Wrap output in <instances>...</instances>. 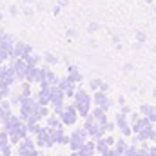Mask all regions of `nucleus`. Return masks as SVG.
<instances>
[{"label": "nucleus", "mask_w": 156, "mask_h": 156, "mask_svg": "<svg viewBox=\"0 0 156 156\" xmlns=\"http://www.w3.org/2000/svg\"><path fill=\"white\" fill-rule=\"evenodd\" d=\"M11 147H13V144H5V145H2V147H0V154L2 156H11Z\"/></svg>", "instance_id": "obj_24"}, {"label": "nucleus", "mask_w": 156, "mask_h": 156, "mask_svg": "<svg viewBox=\"0 0 156 156\" xmlns=\"http://www.w3.org/2000/svg\"><path fill=\"white\" fill-rule=\"evenodd\" d=\"M153 51H154V53H156V45H154V47H153Z\"/></svg>", "instance_id": "obj_43"}, {"label": "nucleus", "mask_w": 156, "mask_h": 156, "mask_svg": "<svg viewBox=\"0 0 156 156\" xmlns=\"http://www.w3.org/2000/svg\"><path fill=\"white\" fill-rule=\"evenodd\" d=\"M154 15H156V5H154Z\"/></svg>", "instance_id": "obj_44"}, {"label": "nucleus", "mask_w": 156, "mask_h": 156, "mask_svg": "<svg viewBox=\"0 0 156 156\" xmlns=\"http://www.w3.org/2000/svg\"><path fill=\"white\" fill-rule=\"evenodd\" d=\"M20 94H22V98H27V96H31V82H22L20 83Z\"/></svg>", "instance_id": "obj_16"}, {"label": "nucleus", "mask_w": 156, "mask_h": 156, "mask_svg": "<svg viewBox=\"0 0 156 156\" xmlns=\"http://www.w3.org/2000/svg\"><path fill=\"white\" fill-rule=\"evenodd\" d=\"M122 69H123V73H131V71L134 69V66H133V64H125Z\"/></svg>", "instance_id": "obj_31"}, {"label": "nucleus", "mask_w": 156, "mask_h": 156, "mask_svg": "<svg viewBox=\"0 0 156 156\" xmlns=\"http://www.w3.org/2000/svg\"><path fill=\"white\" fill-rule=\"evenodd\" d=\"M11 66H13V69L16 71V76H18L20 82L26 80V73H27L29 66H27V62H26L24 58H15V60H11Z\"/></svg>", "instance_id": "obj_7"}, {"label": "nucleus", "mask_w": 156, "mask_h": 156, "mask_svg": "<svg viewBox=\"0 0 156 156\" xmlns=\"http://www.w3.org/2000/svg\"><path fill=\"white\" fill-rule=\"evenodd\" d=\"M138 154H140V147H138L136 144H133V145L127 147V151H125L123 156H138Z\"/></svg>", "instance_id": "obj_20"}, {"label": "nucleus", "mask_w": 156, "mask_h": 156, "mask_svg": "<svg viewBox=\"0 0 156 156\" xmlns=\"http://www.w3.org/2000/svg\"><path fill=\"white\" fill-rule=\"evenodd\" d=\"M98 91H104V93H105V91H109V83L102 82V85H100V89H98Z\"/></svg>", "instance_id": "obj_35"}, {"label": "nucleus", "mask_w": 156, "mask_h": 156, "mask_svg": "<svg viewBox=\"0 0 156 156\" xmlns=\"http://www.w3.org/2000/svg\"><path fill=\"white\" fill-rule=\"evenodd\" d=\"M67 4H69V0H58V5H60V7H66Z\"/></svg>", "instance_id": "obj_36"}, {"label": "nucleus", "mask_w": 156, "mask_h": 156, "mask_svg": "<svg viewBox=\"0 0 156 156\" xmlns=\"http://www.w3.org/2000/svg\"><path fill=\"white\" fill-rule=\"evenodd\" d=\"M102 82H104L102 78H93V80L89 82V87H91V91H93V93H94V91H98V89H100V85H102Z\"/></svg>", "instance_id": "obj_22"}, {"label": "nucleus", "mask_w": 156, "mask_h": 156, "mask_svg": "<svg viewBox=\"0 0 156 156\" xmlns=\"http://www.w3.org/2000/svg\"><path fill=\"white\" fill-rule=\"evenodd\" d=\"M45 122H47V127H53V129H58V127H62L64 123H62V120H60V115H49V116L45 118Z\"/></svg>", "instance_id": "obj_11"}, {"label": "nucleus", "mask_w": 156, "mask_h": 156, "mask_svg": "<svg viewBox=\"0 0 156 156\" xmlns=\"http://www.w3.org/2000/svg\"><path fill=\"white\" fill-rule=\"evenodd\" d=\"M91 104H93V98L87 94V91H83V89H78L76 94H75V107H76L78 115H80L82 118H85L87 115H89Z\"/></svg>", "instance_id": "obj_1"}, {"label": "nucleus", "mask_w": 156, "mask_h": 156, "mask_svg": "<svg viewBox=\"0 0 156 156\" xmlns=\"http://www.w3.org/2000/svg\"><path fill=\"white\" fill-rule=\"evenodd\" d=\"M134 37H136V40H138L140 44H144V42L147 40V37H145V33H144V31H136V35H134Z\"/></svg>", "instance_id": "obj_27"}, {"label": "nucleus", "mask_w": 156, "mask_h": 156, "mask_svg": "<svg viewBox=\"0 0 156 156\" xmlns=\"http://www.w3.org/2000/svg\"><path fill=\"white\" fill-rule=\"evenodd\" d=\"M100 29V24L98 22H89L87 24V33H96Z\"/></svg>", "instance_id": "obj_25"}, {"label": "nucleus", "mask_w": 156, "mask_h": 156, "mask_svg": "<svg viewBox=\"0 0 156 156\" xmlns=\"http://www.w3.org/2000/svg\"><path fill=\"white\" fill-rule=\"evenodd\" d=\"M127 147H129V144H127L123 138L116 140V145H115V156H123L125 154V151H127Z\"/></svg>", "instance_id": "obj_12"}, {"label": "nucleus", "mask_w": 156, "mask_h": 156, "mask_svg": "<svg viewBox=\"0 0 156 156\" xmlns=\"http://www.w3.org/2000/svg\"><path fill=\"white\" fill-rule=\"evenodd\" d=\"M113 42H115V44H120V37H116V35H115V37H113Z\"/></svg>", "instance_id": "obj_39"}, {"label": "nucleus", "mask_w": 156, "mask_h": 156, "mask_svg": "<svg viewBox=\"0 0 156 156\" xmlns=\"http://www.w3.org/2000/svg\"><path fill=\"white\" fill-rule=\"evenodd\" d=\"M87 136H89V133H87V129L85 127H80L76 129L73 134H71V142H69V147H71V151H78L85 142H87Z\"/></svg>", "instance_id": "obj_2"}, {"label": "nucleus", "mask_w": 156, "mask_h": 156, "mask_svg": "<svg viewBox=\"0 0 156 156\" xmlns=\"http://www.w3.org/2000/svg\"><path fill=\"white\" fill-rule=\"evenodd\" d=\"M147 140H156V131L151 125H147L140 133H134V144H142V142H147Z\"/></svg>", "instance_id": "obj_8"}, {"label": "nucleus", "mask_w": 156, "mask_h": 156, "mask_svg": "<svg viewBox=\"0 0 156 156\" xmlns=\"http://www.w3.org/2000/svg\"><path fill=\"white\" fill-rule=\"evenodd\" d=\"M120 107H122L120 111H122L123 115H131V113H133V111H131V107H129V105H125V104H123V105H120Z\"/></svg>", "instance_id": "obj_29"}, {"label": "nucleus", "mask_w": 156, "mask_h": 156, "mask_svg": "<svg viewBox=\"0 0 156 156\" xmlns=\"http://www.w3.org/2000/svg\"><path fill=\"white\" fill-rule=\"evenodd\" d=\"M115 127H116V123H109V122H107V123L104 125V129H105V133H111V131H115Z\"/></svg>", "instance_id": "obj_28"}, {"label": "nucleus", "mask_w": 156, "mask_h": 156, "mask_svg": "<svg viewBox=\"0 0 156 156\" xmlns=\"http://www.w3.org/2000/svg\"><path fill=\"white\" fill-rule=\"evenodd\" d=\"M24 123V120L20 116H15V115H9V116L5 118L4 122H2V125H4V131H13V129H16L18 125H22Z\"/></svg>", "instance_id": "obj_9"}, {"label": "nucleus", "mask_w": 156, "mask_h": 156, "mask_svg": "<svg viewBox=\"0 0 156 156\" xmlns=\"http://www.w3.org/2000/svg\"><path fill=\"white\" fill-rule=\"evenodd\" d=\"M105 140H107V144H109V147H115V145H116V140H115L113 136H105Z\"/></svg>", "instance_id": "obj_32"}, {"label": "nucleus", "mask_w": 156, "mask_h": 156, "mask_svg": "<svg viewBox=\"0 0 156 156\" xmlns=\"http://www.w3.org/2000/svg\"><path fill=\"white\" fill-rule=\"evenodd\" d=\"M55 138H56V144H58V145H69V142H71V136H67V134L62 131V127L55 129Z\"/></svg>", "instance_id": "obj_10"}, {"label": "nucleus", "mask_w": 156, "mask_h": 156, "mask_svg": "<svg viewBox=\"0 0 156 156\" xmlns=\"http://www.w3.org/2000/svg\"><path fill=\"white\" fill-rule=\"evenodd\" d=\"M2 18H4V15H2V11H0V20H2Z\"/></svg>", "instance_id": "obj_42"}, {"label": "nucleus", "mask_w": 156, "mask_h": 156, "mask_svg": "<svg viewBox=\"0 0 156 156\" xmlns=\"http://www.w3.org/2000/svg\"><path fill=\"white\" fill-rule=\"evenodd\" d=\"M144 2H145V4H153V0H144Z\"/></svg>", "instance_id": "obj_40"}, {"label": "nucleus", "mask_w": 156, "mask_h": 156, "mask_svg": "<svg viewBox=\"0 0 156 156\" xmlns=\"http://www.w3.org/2000/svg\"><path fill=\"white\" fill-rule=\"evenodd\" d=\"M45 80H47L51 85H58V82H60V78L56 76L53 71H49V69H47V73H45Z\"/></svg>", "instance_id": "obj_19"}, {"label": "nucleus", "mask_w": 156, "mask_h": 156, "mask_svg": "<svg viewBox=\"0 0 156 156\" xmlns=\"http://www.w3.org/2000/svg\"><path fill=\"white\" fill-rule=\"evenodd\" d=\"M31 53H33V47H31L29 44L18 40V42L15 44V53H13V58H11V60H15V58H26V56L31 55Z\"/></svg>", "instance_id": "obj_6"}, {"label": "nucleus", "mask_w": 156, "mask_h": 156, "mask_svg": "<svg viewBox=\"0 0 156 156\" xmlns=\"http://www.w3.org/2000/svg\"><path fill=\"white\" fill-rule=\"evenodd\" d=\"M58 156H62V154H58Z\"/></svg>", "instance_id": "obj_45"}, {"label": "nucleus", "mask_w": 156, "mask_h": 156, "mask_svg": "<svg viewBox=\"0 0 156 156\" xmlns=\"http://www.w3.org/2000/svg\"><path fill=\"white\" fill-rule=\"evenodd\" d=\"M37 154H38L37 147H22V145H18V156H37Z\"/></svg>", "instance_id": "obj_15"}, {"label": "nucleus", "mask_w": 156, "mask_h": 156, "mask_svg": "<svg viewBox=\"0 0 156 156\" xmlns=\"http://www.w3.org/2000/svg\"><path fill=\"white\" fill-rule=\"evenodd\" d=\"M78 111L75 105H64V109H62V113H60V120H62V123L64 125H73L75 122L78 120Z\"/></svg>", "instance_id": "obj_3"}, {"label": "nucleus", "mask_w": 156, "mask_h": 156, "mask_svg": "<svg viewBox=\"0 0 156 156\" xmlns=\"http://www.w3.org/2000/svg\"><path fill=\"white\" fill-rule=\"evenodd\" d=\"M60 9H62V7H60V5H56V7H55V11H53V13H55V15H58V13H60Z\"/></svg>", "instance_id": "obj_38"}, {"label": "nucleus", "mask_w": 156, "mask_h": 156, "mask_svg": "<svg viewBox=\"0 0 156 156\" xmlns=\"http://www.w3.org/2000/svg\"><path fill=\"white\" fill-rule=\"evenodd\" d=\"M116 102L120 104V105H123V104H125V98H123V96L120 94V96H118V100H116Z\"/></svg>", "instance_id": "obj_37"}, {"label": "nucleus", "mask_w": 156, "mask_h": 156, "mask_svg": "<svg viewBox=\"0 0 156 156\" xmlns=\"http://www.w3.org/2000/svg\"><path fill=\"white\" fill-rule=\"evenodd\" d=\"M76 37V31L75 29H67V38H75Z\"/></svg>", "instance_id": "obj_34"}, {"label": "nucleus", "mask_w": 156, "mask_h": 156, "mask_svg": "<svg viewBox=\"0 0 156 156\" xmlns=\"http://www.w3.org/2000/svg\"><path fill=\"white\" fill-rule=\"evenodd\" d=\"M44 62H45V64H58V58H56L53 53H45V55H44Z\"/></svg>", "instance_id": "obj_23"}, {"label": "nucleus", "mask_w": 156, "mask_h": 156, "mask_svg": "<svg viewBox=\"0 0 156 156\" xmlns=\"http://www.w3.org/2000/svg\"><path fill=\"white\" fill-rule=\"evenodd\" d=\"M105 149H109V144H107V140H105V136L104 138H100V140H96V153H104Z\"/></svg>", "instance_id": "obj_18"}, {"label": "nucleus", "mask_w": 156, "mask_h": 156, "mask_svg": "<svg viewBox=\"0 0 156 156\" xmlns=\"http://www.w3.org/2000/svg\"><path fill=\"white\" fill-rule=\"evenodd\" d=\"M24 60L27 62V66H29V67H38V64L44 60V56H38V55H33V53H31V55H27Z\"/></svg>", "instance_id": "obj_14"}, {"label": "nucleus", "mask_w": 156, "mask_h": 156, "mask_svg": "<svg viewBox=\"0 0 156 156\" xmlns=\"http://www.w3.org/2000/svg\"><path fill=\"white\" fill-rule=\"evenodd\" d=\"M16 80H18V76H16V71L13 69V66L2 67V71H0V83H4V85H13Z\"/></svg>", "instance_id": "obj_5"}, {"label": "nucleus", "mask_w": 156, "mask_h": 156, "mask_svg": "<svg viewBox=\"0 0 156 156\" xmlns=\"http://www.w3.org/2000/svg\"><path fill=\"white\" fill-rule=\"evenodd\" d=\"M102 156H115V147H109V149H105Z\"/></svg>", "instance_id": "obj_30"}, {"label": "nucleus", "mask_w": 156, "mask_h": 156, "mask_svg": "<svg viewBox=\"0 0 156 156\" xmlns=\"http://www.w3.org/2000/svg\"><path fill=\"white\" fill-rule=\"evenodd\" d=\"M147 125H151V122H149V118L147 116H142L136 123H133V133H140V131H144Z\"/></svg>", "instance_id": "obj_13"}, {"label": "nucleus", "mask_w": 156, "mask_h": 156, "mask_svg": "<svg viewBox=\"0 0 156 156\" xmlns=\"http://www.w3.org/2000/svg\"><path fill=\"white\" fill-rule=\"evenodd\" d=\"M0 27H2V26H0Z\"/></svg>", "instance_id": "obj_46"}, {"label": "nucleus", "mask_w": 156, "mask_h": 156, "mask_svg": "<svg viewBox=\"0 0 156 156\" xmlns=\"http://www.w3.org/2000/svg\"><path fill=\"white\" fill-rule=\"evenodd\" d=\"M93 102H94V105L102 107L104 111H107L109 107L115 105V102L109 100V98H107V93H104V91H94V94H93Z\"/></svg>", "instance_id": "obj_4"}, {"label": "nucleus", "mask_w": 156, "mask_h": 156, "mask_svg": "<svg viewBox=\"0 0 156 156\" xmlns=\"http://www.w3.org/2000/svg\"><path fill=\"white\" fill-rule=\"evenodd\" d=\"M154 111H156V109L153 107V105H149V104H144V105L140 107V113H142L144 116H149V115H153Z\"/></svg>", "instance_id": "obj_21"}, {"label": "nucleus", "mask_w": 156, "mask_h": 156, "mask_svg": "<svg viewBox=\"0 0 156 156\" xmlns=\"http://www.w3.org/2000/svg\"><path fill=\"white\" fill-rule=\"evenodd\" d=\"M22 13H24V16L31 18V16H33V7H31V5H24V7H22Z\"/></svg>", "instance_id": "obj_26"}, {"label": "nucleus", "mask_w": 156, "mask_h": 156, "mask_svg": "<svg viewBox=\"0 0 156 156\" xmlns=\"http://www.w3.org/2000/svg\"><path fill=\"white\" fill-rule=\"evenodd\" d=\"M9 13H11L13 16H16V15H18V5H11V7H9Z\"/></svg>", "instance_id": "obj_33"}, {"label": "nucleus", "mask_w": 156, "mask_h": 156, "mask_svg": "<svg viewBox=\"0 0 156 156\" xmlns=\"http://www.w3.org/2000/svg\"><path fill=\"white\" fill-rule=\"evenodd\" d=\"M67 76L71 78V80H73V82H75V83H78V82H82V73H80V71H78L76 67H73V66H71V67H69V75H67Z\"/></svg>", "instance_id": "obj_17"}, {"label": "nucleus", "mask_w": 156, "mask_h": 156, "mask_svg": "<svg viewBox=\"0 0 156 156\" xmlns=\"http://www.w3.org/2000/svg\"><path fill=\"white\" fill-rule=\"evenodd\" d=\"M153 96H154V98H156V89H154V91H153Z\"/></svg>", "instance_id": "obj_41"}]
</instances>
